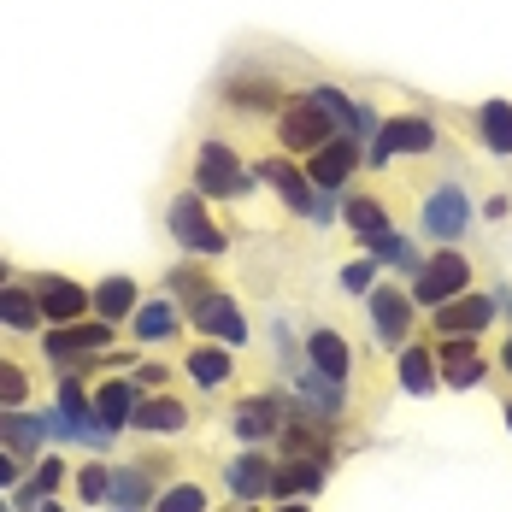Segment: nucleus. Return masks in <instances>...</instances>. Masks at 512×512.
<instances>
[{
  "label": "nucleus",
  "mask_w": 512,
  "mask_h": 512,
  "mask_svg": "<svg viewBox=\"0 0 512 512\" xmlns=\"http://www.w3.org/2000/svg\"><path fill=\"white\" fill-rule=\"evenodd\" d=\"M465 289H471V259L460 248H436L430 259H418V271H412V301L418 307H448Z\"/></svg>",
  "instance_id": "f257e3e1"
},
{
  "label": "nucleus",
  "mask_w": 512,
  "mask_h": 512,
  "mask_svg": "<svg viewBox=\"0 0 512 512\" xmlns=\"http://www.w3.org/2000/svg\"><path fill=\"white\" fill-rule=\"evenodd\" d=\"M248 189H254V177H248V165L236 159V148L218 142V136H206L201 154H195V195L236 201V195H248Z\"/></svg>",
  "instance_id": "f03ea898"
},
{
  "label": "nucleus",
  "mask_w": 512,
  "mask_h": 512,
  "mask_svg": "<svg viewBox=\"0 0 512 512\" xmlns=\"http://www.w3.org/2000/svg\"><path fill=\"white\" fill-rule=\"evenodd\" d=\"M418 224H424V236H436L442 248H454L471 230V195H465L460 183H436L424 195V206H418Z\"/></svg>",
  "instance_id": "7ed1b4c3"
},
{
  "label": "nucleus",
  "mask_w": 512,
  "mask_h": 512,
  "mask_svg": "<svg viewBox=\"0 0 512 512\" xmlns=\"http://www.w3.org/2000/svg\"><path fill=\"white\" fill-rule=\"evenodd\" d=\"M330 136H336V124L324 118V106L312 101V95H301V101H289L277 112V142H283L289 154H318Z\"/></svg>",
  "instance_id": "20e7f679"
},
{
  "label": "nucleus",
  "mask_w": 512,
  "mask_h": 512,
  "mask_svg": "<svg viewBox=\"0 0 512 512\" xmlns=\"http://www.w3.org/2000/svg\"><path fill=\"white\" fill-rule=\"evenodd\" d=\"M165 224H171V236H177L189 254H224V248H230V236L206 218V195H177L171 212H165Z\"/></svg>",
  "instance_id": "39448f33"
},
{
  "label": "nucleus",
  "mask_w": 512,
  "mask_h": 512,
  "mask_svg": "<svg viewBox=\"0 0 512 512\" xmlns=\"http://www.w3.org/2000/svg\"><path fill=\"white\" fill-rule=\"evenodd\" d=\"M189 324L201 330L206 342H224V348H242L248 342V312L236 307L224 289H212V295H201L195 307H189Z\"/></svg>",
  "instance_id": "423d86ee"
},
{
  "label": "nucleus",
  "mask_w": 512,
  "mask_h": 512,
  "mask_svg": "<svg viewBox=\"0 0 512 512\" xmlns=\"http://www.w3.org/2000/svg\"><path fill=\"white\" fill-rule=\"evenodd\" d=\"M430 148H436V124L418 118V112H401V118H383V124H377L371 165H389L395 154H430Z\"/></svg>",
  "instance_id": "0eeeda50"
},
{
  "label": "nucleus",
  "mask_w": 512,
  "mask_h": 512,
  "mask_svg": "<svg viewBox=\"0 0 512 512\" xmlns=\"http://www.w3.org/2000/svg\"><path fill=\"white\" fill-rule=\"evenodd\" d=\"M112 348V324L106 318H71V324H59V330H48V354L59 359V365H71V359H89V354H106Z\"/></svg>",
  "instance_id": "6e6552de"
},
{
  "label": "nucleus",
  "mask_w": 512,
  "mask_h": 512,
  "mask_svg": "<svg viewBox=\"0 0 512 512\" xmlns=\"http://www.w3.org/2000/svg\"><path fill=\"white\" fill-rule=\"evenodd\" d=\"M489 318H495V301L489 295H454L448 307H436V330L448 342H477L489 330Z\"/></svg>",
  "instance_id": "1a4fd4ad"
},
{
  "label": "nucleus",
  "mask_w": 512,
  "mask_h": 512,
  "mask_svg": "<svg viewBox=\"0 0 512 512\" xmlns=\"http://www.w3.org/2000/svg\"><path fill=\"white\" fill-rule=\"evenodd\" d=\"M354 165H359V136H330L318 154H307V177L312 189H342L354 177Z\"/></svg>",
  "instance_id": "9d476101"
},
{
  "label": "nucleus",
  "mask_w": 512,
  "mask_h": 512,
  "mask_svg": "<svg viewBox=\"0 0 512 512\" xmlns=\"http://www.w3.org/2000/svg\"><path fill=\"white\" fill-rule=\"evenodd\" d=\"M371 330L389 348H407L412 336V295L407 289H371Z\"/></svg>",
  "instance_id": "9b49d317"
},
{
  "label": "nucleus",
  "mask_w": 512,
  "mask_h": 512,
  "mask_svg": "<svg viewBox=\"0 0 512 512\" xmlns=\"http://www.w3.org/2000/svg\"><path fill=\"white\" fill-rule=\"evenodd\" d=\"M36 307H42V318H53V324H71V318L89 312V289L71 283V277H59V271H48V277H36Z\"/></svg>",
  "instance_id": "f8f14e48"
},
{
  "label": "nucleus",
  "mask_w": 512,
  "mask_h": 512,
  "mask_svg": "<svg viewBox=\"0 0 512 512\" xmlns=\"http://www.w3.org/2000/svg\"><path fill=\"white\" fill-rule=\"evenodd\" d=\"M136 377H106L101 389H95V418H101V430H124L130 418H136Z\"/></svg>",
  "instance_id": "ddd939ff"
},
{
  "label": "nucleus",
  "mask_w": 512,
  "mask_h": 512,
  "mask_svg": "<svg viewBox=\"0 0 512 512\" xmlns=\"http://www.w3.org/2000/svg\"><path fill=\"white\" fill-rule=\"evenodd\" d=\"M436 371H442V383H448V389H477L489 365H483V354H477V342H442Z\"/></svg>",
  "instance_id": "4468645a"
},
{
  "label": "nucleus",
  "mask_w": 512,
  "mask_h": 512,
  "mask_svg": "<svg viewBox=\"0 0 512 512\" xmlns=\"http://www.w3.org/2000/svg\"><path fill=\"white\" fill-rule=\"evenodd\" d=\"M230 430H236L242 442H265V436H277V430H283V401H277V395H254V401H242Z\"/></svg>",
  "instance_id": "2eb2a0df"
},
{
  "label": "nucleus",
  "mask_w": 512,
  "mask_h": 512,
  "mask_svg": "<svg viewBox=\"0 0 512 512\" xmlns=\"http://www.w3.org/2000/svg\"><path fill=\"white\" fill-rule=\"evenodd\" d=\"M42 430H48V418H24L18 407H0V448H6V454L30 460V454L42 448Z\"/></svg>",
  "instance_id": "dca6fc26"
},
{
  "label": "nucleus",
  "mask_w": 512,
  "mask_h": 512,
  "mask_svg": "<svg viewBox=\"0 0 512 512\" xmlns=\"http://www.w3.org/2000/svg\"><path fill=\"white\" fill-rule=\"evenodd\" d=\"M259 177L283 195L289 212H312V177H307V171H295V165H283V159H265V165H259Z\"/></svg>",
  "instance_id": "f3484780"
},
{
  "label": "nucleus",
  "mask_w": 512,
  "mask_h": 512,
  "mask_svg": "<svg viewBox=\"0 0 512 512\" xmlns=\"http://www.w3.org/2000/svg\"><path fill=\"white\" fill-rule=\"evenodd\" d=\"M224 477H230V495H236V501H259V495H271L277 465L265 460V454H242V460L230 465Z\"/></svg>",
  "instance_id": "a211bd4d"
},
{
  "label": "nucleus",
  "mask_w": 512,
  "mask_h": 512,
  "mask_svg": "<svg viewBox=\"0 0 512 512\" xmlns=\"http://www.w3.org/2000/svg\"><path fill=\"white\" fill-rule=\"evenodd\" d=\"M189 377L201 383V389H224L230 377H236V365H230V348L224 342H201V348H189Z\"/></svg>",
  "instance_id": "6ab92c4d"
},
{
  "label": "nucleus",
  "mask_w": 512,
  "mask_h": 512,
  "mask_svg": "<svg viewBox=\"0 0 512 512\" xmlns=\"http://www.w3.org/2000/svg\"><path fill=\"white\" fill-rule=\"evenodd\" d=\"M136 430H148V436H177L183 424H189V407L177 401V395H154V401H142L136 418H130Z\"/></svg>",
  "instance_id": "aec40b11"
},
{
  "label": "nucleus",
  "mask_w": 512,
  "mask_h": 512,
  "mask_svg": "<svg viewBox=\"0 0 512 512\" xmlns=\"http://www.w3.org/2000/svg\"><path fill=\"white\" fill-rule=\"evenodd\" d=\"M307 359H312V371H324V377L348 383V365H354V354H348V342H342L336 330H312V336H307Z\"/></svg>",
  "instance_id": "412c9836"
},
{
  "label": "nucleus",
  "mask_w": 512,
  "mask_h": 512,
  "mask_svg": "<svg viewBox=\"0 0 512 512\" xmlns=\"http://www.w3.org/2000/svg\"><path fill=\"white\" fill-rule=\"evenodd\" d=\"M324 465L330 460H289L271 477V495H277V501H289V495H318V489H324Z\"/></svg>",
  "instance_id": "4be33fe9"
},
{
  "label": "nucleus",
  "mask_w": 512,
  "mask_h": 512,
  "mask_svg": "<svg viewBox=\"0 0 512 512\" xmlns=\"http://www.w3.org/2000/svg\"><path fill=\"white\" fill-rule=\"evenodd\" d=\"M59 418H65V430H83V436H89V424H101L95 418V401L83 395V377L77 371L59 377Z\"/></svg>",
  "instance_id": "5701e85b"
},
{
  "label": "nucleus",
  "mask_w": 512,
  "mask_h": 512,
  "mask_svg": "<svg viewBox=\"0 0 512 512\" xmlns=\"http://www.w3.org/2000/svg\"><path fill=\"white\" fill-rule=\"evenodd\" d=\"M42 307H36V289H18V283H0V330H36Z\"/></svg>",
  "instance_id": "b1692460"
},
{
  "label": "nucleus",
  "mask_w": 512,
  "mask_h": 512,
  "mask_svg": "<svg viewBox=\"0 0 512 512\" xmlns=\"http://www.w3.org/2000/svg\"><path fill=\"white\" fill-rule=\"evenodd\" d=\"M477 136L489 154H512V101H483L477 106Z\"/></svg>",
  "instance_id": "393cba45"
},
{
  "label": "nucleus",
  "mask_w": 512,
  "mask_h": 512,
  "mask_svg": "<svg viewBox=\"0 0 512 512\" xmlns=\"http://www.w3.org/2000/svg\"><path fill=\"white\" fill-rule=\"evenodd\" d=\"M224 101L248 106V112H283V89H277L271 77H236V83L224 89Z\"/></svg>",
  "instance_id": "a878e982"
},
{
  "label": "nucleus",
  "mask_w": 512,
  "mask_h": 512,
  "mask_svg": "<svg viewBox=\"0 0 512 512\" xmlns=\"http://www.w3.org/2000/svg\"><path fill=\"white\" fill-rule=\"evenodd\" d=\"M130 324H136V342H171L177 336V307L171 301H142L130 312Z\"/></svg>",
  "instance_id": "bb28decb"
},
{
  "label": "nucleus",
  "mask_w": 512,
  "mask_h": 512,
  "mask_svg": "<svg viewBox=\"0 0 512 512\" xmlns=\"http://www.w3.org/2000/svg\"><path fill=\"white\" fill-rule=\"evenodd\" d=\"M136 307H142V301H136V283H130V277H106L101 289H95V318H106V324L130 318Z\"/></svg>",
  "instance_id": "cd10ccee"
},
{
  "label": "nucleus",
  "mask_w": 512,
  "mask_h": 512,
  "mask_svg": "<svg viewBox=\"0 0 512 512\" xmlns=\"http://www.w3.org/2000/svg\"><path fill=\"white\" fill-rule=\"evenodd\" d=\"M442 377H436V354H424V348H401V389L407 395H430Z\"/></svg>",
  "instance_id": "c85d7f7f"
},
{
  "label": "nucleus",
  "mask_w": 512,
  "mask_h": 512,
  "mask_svg": "<svg viewBox=\"0 0 512 512\" xmlns=\"http://www.w3.org/2000/svg\"><path fill=\"white\" fill-rule=\"evenodd\" d=\"M342 218H348V230H354L359 242L377 236V230H389V212H383V201H371V195H354V201L342 206Z\"/></svg>",
  "instance_id": "c756f323"
},
{
  "label": "nucleus",
  "mask_w": 512,
  "mask_h": 512,
  "mask_svg": "<svg viewBox=\"0 0 512 512\" xmlns=\"http://www.w3.org/2000/svg\"><path fill=\"white\" fill-rule=\"evenodd\" d=\"M106 501H118V507H142L148 501V471H136V465H112V495Z\"/></svg>",
  "instance_id": "7c9ffc66"
},
{
  "label": "nucleus",
  "mask_w": 512,
  "mask_h": 512,
  "mask_svg": "<svg viewBox=\"0 0 512 512\" xmlns=\"http://www.w3.org/2000/svg\"><path fill=\"white\" fill-rule=\"evenodd\" d=\"M59 477H65V460H53V454H48V460L36 465V477H30V483L18 489V501H24V507H42L53 489H59Z\"/></svg>",
  "instance_id": "2f4dec72"
},
{
  "label": "nucleus",
  "mask_w": 512,
  "mask_h": 512,
  "mask_svg": "<svg viewBox=\"0 0 512 512\" xmlns=\"http://www.w3.org/2000/svg\"><path fill=\"white\" fill-rule=\"evenodd\" d=\"M24 401H30V377H24V365L0 354V407H24Z\"/></svg>",
  "instance_id": "473e14b6"
},
{
  "label": "nucleus",
  "mask_w": 512,
  "mask_h": 512,
  "mask_svg": "<svg viewBox=\"0 0 512 512\" xmlns=\"http://www.w3.org/2000/svg\"><path fill=\"white\" fill-rule=\"evenodd\" d=\"M154 512H206V489L201 483H171Z\"/></svg>",
  "instance_id": "72a5a7b5"
},
{
  "label": "nucleus",
  "mask_w": 512,
  "mask_h": 512,
  "mask_svg": "<svg viewBox=\"0 0 512 512\" xmlns=\"http://www.w3.org/2000/svg\"><path fill=\"white\" fill-rule=\"evenodd\" d=\"M165 283H171V295H183L189 307H195L201 295H212V277H206V271H195V265H177V271H171Z\"/></svg>",
  "instance_id": "f704fd0d"
},
{
  "label": "nucleus",
  "mask_w": 512,
  "mask_h": 512,
  "mask_svg": "<svg viewBox=\"0 0 512 512\" xmlns=\"http://www.w3.org/2000/svg\"><path fill=\"white\" fill-rule=\"evenodd\" d=\"M77 495L83 501H106L112 495V465H83L77 471Z\"/></svg>",
  "instance_id": "c9c22d12"
},
{
  "label": "nucleus",
  "mask_w": 512,
  "mask_h": 512,
  "mask_svg": "<svg viewBox=\"0 0 512 512\" xmlns=\"http://www.w3.org/2000/svg\"><path fill=\"white\" fill-rule=\"evenodd\" d=\"M377 283V259H354L348 271H342V289H354V295H365Z\"/></svg>",
  "instance_id": "e433bc0d"
},
{
  "label": "nucleus",
  "mask_w": 512,
  "mask_h": 512,
  "mask_svg": "<svg viewBox=\"0 0 512 512\" xmlns=\"http://www.w3.org/2000/svg\"><path fill=\"white\" fill-rule=\"evenodd\" d=\"M18 454H6V448H0V489H12V483H18Z\"/></svg>",
  "instance_id": "4c0bfd02"
},
{
  "label": "nucleus",
  "mask_w": 512,
  "mask_h": 512,
  "mask_svg": "<svg viewBox=\"0 0 512 512\" xmlns=\"http://www.w3.org/2000/svg\"><path fill=\"white\" fill-rule=\"evenodd\" d=\"M165 377H171V371H165V365H142V371H136V383H142V389H159V383H165Z\"/></svg>",
  "instance_id": "58836bf2"
},
{
  "label": "nucleus",
  "mask_w": 512,
  "mask_h": 512,
  "mask_svg": "<svg viewBox=\"0 0 512 512\" xmlns=\"http://www.w3.org/2000/svg\"><path fill=\"white\" fill-rule=\"evenodd\" d=\"M277 512H312L307 501H277Z\"/></svg>",
  "instance_id": "ea45409f"
},
{
  "label": "nucleus",
  "mask_w": 512,
  "mask_h": 512,
  "mask_svg": "<svg viewBox=\"0 0 512 512\" xmlns=\"http://www.w3.org/2000/svg\"><path fill=\"white\" fill-rule=\"evenodd\" d=\"M30 512H65V507H59V501H42V507H30Z\"/></svg>",
  "instance_id": "a19ab883"
},
{
  "label": "nucleus",
  "mask_w": 512,
  "mask_h": 512,
  "mask_svg": "<svg viewBox=\"0 0 512 512\" xmlns=\"http://www.w3.org/2000/svg\"><path fill=\"white\" fill-rule=\"evenodd\" d=\"M501 365H507V371H512V342H507V348H501Z\"/></svg>",
  "instance_id": "79ce46f5"
},
{
  "label": "nucleus",
  "mask_w": 512,
  "mask_h": 512,
  "mask_svg": "<svg viewBox=\"0 0 512 512\" xmlns=\"http://www.w3.org/2000/svg\"><path fill=\"white\" fill-rule=\"evenodd\" d=\"M118 512H142V507H118Z\"/></svg>",
  "instance_id": "37998d69"
},
{
  "label": "nucleus",
  "mask_w": 512,
  "mask_h": 512,
  "mask_svg": "<svg viewBox=\"0 0 512 512\" xmlns=\"http://www.w3.org/2000/svg\"><path fill=\"white\" fill-rule=\"evenodd\" d=\"M507 424H512V401H507Z\"/></svg>",
  "instance_id": "c03bdc74"
},
{
  "label": "nucleus",
  "mask_w": 512,
  "mask_h": 512,
  "mask_svg": "<svg viewBox=\"0 0 512 512\" xmlns=\"http://www.w3.org/2000/svg\"><path fill=\"white\" fill-rule=\"evenodd\" d=\"M0 512H6V507H0Z\"/></svg>",
  "instance_id": "a18cd8bd"
}]
</instances>
